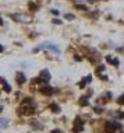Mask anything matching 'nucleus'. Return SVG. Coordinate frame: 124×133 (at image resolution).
Wrapping results in <instances>:
<instances>
[{"label":"nucleus","mask_w":124,"mask_h":133,"mask_svg":"<svg viewBox=\"0 0 124 133\" xmlns=\"http://www.w3.org/2000/svg\"><path fill=\"white\" fill-rule=\"evenodd\" d=\"M2 83H3V87H4V90H6L7 92H10V91H11V87H10V85L7 84V83H6L4 80H3V78H2Z\"/></svg>","instance_id":"10"},{"label":"nucleus","mask_w":124,"mask_h":133,"mask_svg":"<svg viewBox=\"0 0 124 133\" xmlns=\"http://www.w3.org/2000/svg\"><path fill=\"white\" fill-rule=\"evenodd\" d=\"M77 9H80V10H88L87 6H82V4H77Z\"/></svg>","instance_id":"12"},{"label":"nucleus","mask_w":124,"mask_h":133,"mask_svg":"<svg viewBox=\"0 0 124 133\" xmlns=\"http://www.w3.org/2000/svg\"><path fill=\"white\" fill-rule=\"evenodd\" d=\"M50 109L53 111V112H56V114L60 112V107L57 105V104H52V105H50Z\"/></svg>","instance_id":"8"},{"label":"nucleus","mask_w":124,"mask_h":133,"mask_svg":"<svg viewBox=\"0 0 124 133\" xmlns=\"http://www.w3.org/2000/svg\"><path fill=\"white\" fill-rule=\"evenodd\" d=\"M2 51H3V46H2V45H0V52H2Z\"/></svg>","instance_id":"16"},{"label":"nucleus","mask_w":124,"mask_h":133,"mask_svg":"<svg viewBox=\"0 0 124 133\" xmlns=\"http://www.w3.org/2000/svg\"><path fill=\"white\" fill-rule=\"evenodd\" d=\"M24 81H25V76H24L22 73H17V83H18V84H22Z\"/></svg>","instance_id":"6"},{"label":"nucleus","mask_w":124,"mask_h":133,"mask_svg":"<svg viewBox=\"0 0 124 133\" xmlns=\"http://www.w3.org/2000/svg\"><path fill=\"white\" fill-rule=\"evenodd\" d=\"M52 133H60V130H53Z\"/></svg>","instance_id":"15"},{"label":"nucleus","mask_w":124,"mask_h":133,"mask_svg":"<svg viewBox=\"0 0 124 133\" xmlns=\"http://www.w3.org/2000/svg\"><path fill=\"white\" fill-rule=\"evenodd\" d=\"M106 60H107L109 63L114 64V66H119V59H116V57H112V56H106Z\"/></svg>","instance_id":"5"},{"label":"nucleus","mask_w":124,"mask_h":133,"mask_svg":"<svg viewBox=\"0 0 124 133\" xmlns=\"http://www.w3.org/2000/svg\"><path fill=\"white\" fill-rule=\"evenodd\" d=\"M80 105L81 107H87L88 105V98L87 97H81L80 98Z\"/></svg>","instance_id":"7"},{"label":"nucleus","mask_w":124,"mask_h":133,"mask_svg":"<svg viewBox=\"0 0 124 133\" xmlns=\"http://www.w3.org/2000/svg\"><path fill=\"white\" fill-rule=\"evenodd\" d=\"M41 92L45 94V95H52L53 94V88L49 87V85H43V87L41 88Z\"/></svg>","instance_id":"4"},{"label":"nucleus","mask_w":124,"mask_h":133,"mask_svg":"<svg viewBox=\"0 0 124 133\" xmlns=\"http://www.w3.org/2000/svg\"><path fill=\"white\" fill-rule=\"evenodd\" d=\"M84 129V123H82V121H81V118H75V122H74V128H73V130L75 132V133H78L81 132Z\"/></svg>","instance_id":"2"},{"label":"nucleus","mask_w":124,"mask_h":133,"mask_svg":"<svg viewBox=\"0 0 124 133\" xmlns=\"http://www.w3.org/2000/svg\"><path fill=\"white\" fill-rule=\"evenodd\" d=\"M39 78H41V80H43V81H49V80H50V73H49L48 70H42Z\"/></svg>","instance_id":"3"},{"label":"nucleus","mask_w":124,"mask_h":133,"mask_svg":"<svg viewBox=\"0 0 124 133\" xmlns=\"http://www.w3.org/2000/svg\"><path fill=\"white\" fill-rule=\"evenodd\" d=\"M66 18H67V20H73L74 16H73V14H66Z\"/></svg>","instance_id":"13"},{"label":"nucleus","mask_w":124,"mask_h":133,"mask_svg":"<svg viewBox=\"0 0 124 133\" xmlns=\"http://www.w3.org/2000/svg\"><path fill=\"white\" fill-rule=\"evenodd\" d=\"M0 24H3V20H2V17H0Z\"/></svg>","instance_id":"17"},{"label":"nucleus","mask_w":124,"mask_h":133,"mask_svg":"<svg viewBox=\"0 0 124 133\" xmlns=\"http://www.w3.org/2000/svg\"><path fill=\"white\" fill-rule=\"evenodd\" d=\"M117 128L119 126L114 123V122H106V123H105V132L106 133H114Z\"/></svg>","instance_id":"1"},{"label":"nucleus","mask_w":124,"mask_h":133,"mask_svg":"<svg viewBox=\"0 0 124 133\" xmlns=\"http://www.w3.org/2000/svg\"><path fill=\"white\" fill-rule=\"evenodd\" d=\"M28 7H29L31 11H36V10H38V4H35V3H32V2L28 4Z\"/></svg>","instance_id":"9"},{"label":"nucleus","mask_w":124,"mask_h":133,"mask_svg":"<svg viewBox=\"0 0 124 133\" xmlns=\"http://www.w3.org/2000/svg\"><path fill=\"white\" fill-rule=\"evenodd\" d=\"M117 102L120 104V105H124V94L121 97H119V99H117Z\"/></svg>","instance_id":"11"},{"label":"nucleus","mask_w":124,"mask_h":133,"mask_svg":"<svg viewBox=\"0 0 124 133\" xmlns=\"http://www.w3.org/2000/svg\"><path fill=\"white\" fill-rule=\"evenodd\" d=\"M53 23H55V24H61V21L57 20V18H55V20H53Z\"/></svg>","instance_id":"14"}]
</instances>
